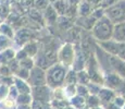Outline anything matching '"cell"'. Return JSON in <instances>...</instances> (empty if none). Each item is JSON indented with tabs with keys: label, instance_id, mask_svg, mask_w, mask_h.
<instances>
[{
	"label": "cell",
	"instance_id": "obj_1",
	"mask_svg": "<svg viewBox=\"0 0 125 109\" xmlns=\"http://www.w3.org/2000/svg\"><path fill=\"white\" fill-rule=\"evenodd\" d=\"M113 27L114 24L107 16L103 15L96 22L90 30L91 36L97 43L110 40L112 39V35H113Z\"/></svg>",
	"mask_w": 125,
	"mask_h": 109
},
{
	"label": "cell",
	"instance_id": "obj_2",
	"mask_svg": "<svg viewBox=\"0 0 125 109\" xmlns=\"http://www.w3.org/2000/svg\"><path fill=\"white\" fill-rule=\"evenodd\" d=\"M66 72H68V68L59 62L50 65L46 71V85L53 89L62 87L64 84Z\"/></svg>",
	"mask_w": 125,
	"mask_h": 109
},
{
	"label": "cell",
	"instance_id": "obj_3",
	"mask_svg": "<svg viewBox=\"0 0 125 109\" xmlns=\"http://www.w3.org/2000/svg\"><path fill=\"white\" fill-rule=\"evenodd\" d=\"M107 16L113 24L125 21V0H117L115 3L103 9Z\"/></svg>",
	"mask_w": 125,
	"mask_h": 109
},
{
	"label": "cell",
	"instance_id": "obj_4",
	"mask_svg": "<svg viewBox=\"0 0 125 109\" xmlns=\"http://www.w3.org/2000/svg\"><path fill=\"white\" fill-rule=\"evenodd\" d=\"M97 44L107 54L119 57L120 59L125 61V43H117L113 39H110L107 42H99Z\"/></svg>",
	"mask_w": 125,
	"mask_h": 109
},
{
	"label": "cell",
	"instance_id": "obj_5",
	"mask_svg": "<svg viewBox=\"0 0 125 109\" xmlns=\"http://www.w3.org/2000/svg\"><path fill=\"white\" fill-rule=\"evenodd\" d=\"M57 58L59 60V63H61L64 67H72L75 58V50L74 46L71 43H66L60 48V50L57 54Z\"/></svg>",
	"mask_w": 125,
	"mask_h": 109
},
{
	"label": "cell",
	"instance_id": "obj_6",
	"mask_svg": "<svg viewBox=\"0 0 125 109\" xmlns=\"http://www.w3.org/2000/svg\"><path fill=\"white\" fill-rule=\"evenodd\" d=\"M27 84L33 87L46 85V72L38 67H33L30 70V75L27 77Z\"/></svg>",
	"mask_w": 125,
	"mask_h": 109
},
{
	"label": "cell",
	"instance_id": "obj_7",
	"mask_svg": "<svg viewBox=\"0 0 125 109\" xmlns=\"http://www.w3.org/2000/svg\"><path fill=\"white\" fill-rule=\"evenodd\" d=\"M103 85L107 88L114 91V89L120 88L123 85V79H121L117 74L113 73V72L103 73Z\"/></svg>",
	"mask_w": 125,
	"mask_h": 109
},
{
	"label": "cell",
	"instance_id": "obj_8",
	"mask_svg": "<svg viewBox=\"0 0 125 109\" xmlns=\"http://www.w3.org/2000/svg\"><path fill=\"white\" fill-rule=\"evenodd\" d=\"M33 97H34V100H38L42 104L48 103L49 101V92H48L46 85L33 87Z\"/></svg>",
	"mask_w": 125,
	"mask_h": 109
},
{
	"label": "cell",
	"instance_id": "obj_9",
	"mask_svg": "<svg viewBox=\"0 0 125 109\" xmlns=\"http://www.w3.org/2000/svg\"><path fill=\"white\" fill-rule=\"evenodd\" d=\"M112 39L117 43H125V21L114 24Z\"/></svg>",
	"mask_w": 125,
	"mask_h": 109
},
{
	"label": "cell",
	"instance_id": "obj_10",
	"mask_svg": "<svg viewBox=\"0 0 125 109\" xmlns=\"http://www.w3.org/2000/svg\"><path fill=\"white\" fill-rule=\"evenodd\" d=\"M98 98L100 100V104H107L110 103V101H113V99L115 98V93L114 91L110 88H107V87H103V88H100L99 93L97 94Z\"/></svg>",
	"mask_w": 125,
	"mask_h": 109
},
{
	"label": "cell",
	"instance_id": "obj_11",
	"mask_svg": "<svg viewBox=\"0 0 125 109\" xmlns=\"http://www.w3.org/2000/svg\"><path fill=\"white\" fill-rule=\"evenodd\" d=\"M13 82L15 83V87L18 89L19 94H31L32 88L30 87V85L27 84V82L23 81L22 79H19V77L14 76L13 77Z\"/></svg>",
	"mask_w": 125,
	"mask_h": 109
},
{
	"label": "cell",
	"instance_id": "obj_12",
	"mask_svg": "<svg viewBox=\"0 0 125 109\" xmlns=\"http://www.w3.org/2000/svg\"><path fill=\"white\" fill-rule=\"evenodd\" d=\"M77 11H78V13H80L81 16H87V15H89L94 10L87 1H81V3L78 4Z\"/></svg>",
	"mask_w": 125,
	"mask_h": 109
},
{
	"label": "cell",
	"instance_id": "obj_13",
	"mask_svg": "<svg viewBox=\"0 0 125 109\" xmlns=\"http://www.w3.org/2000/svg\"><path fill=\"white\" fill-rule=\"evenodd\" d=\"M70 104H71L75 109H84L86 106V99L84 97H82V96L75 95L71 98Z\"/></svg>",
	"mask_w": 125,
	"mask_h": 109
},
{
	"label": "cell",
	"instance_id": "obj_14",
	"mask_svg": "<svg viewBox=\"0 0 125 109\" xmlns=\"http://www.w3.org/2000/svg\"><path fill=\"white\" fill-rule=\"evenodd\" d=\"M45 19L46 21H47V23H54V22H57L58 20V14L57 12L54 11L53 7H48L47 9H46V14H45Z\"/></svg>",
	"mask_w": 125,
	"mask_h": 109
},
{
	"label": "cell",
	"instance_id": "obj_15",
	"mask_svg": "<svg viewBox=\"0 0 125 109\" xmlns=\"http://www.w3.org/2000/svg\"><path fill=\"white\" fill-rule=\"evenodd\" d=\"M64 84L66 85H76L77 84V75H76V71L74 70H70L66 72L65 79H64Z\"/></svg>",
	"mask_w": 125,
	"mask_h": 109
},
{
	"label": "cell",
	"instance_id": "obj_16",
	"mask_svg": "<svg viewBox=\"0 0 125 109\" xmlns=\"http://www.w3.org/2000/svg\"><path fill=\"white\" fill-rule=\"evenodd\" d=\"M53 9L57 12V14L59 15H64L66 10V2L65 0H57L56 2H53Z\"/></svg>",
	"mask_w": 125,
	"mask_h": 109
},
{
	"label": "cell",
	"instance_id": "obj_17",
	"mask_svg": "<svg viewBox=\"0 0 125 109\" xmlns=\"http://www.w3.org/2000/svg\"><path fill=\"white\" fill-rule=\"evenodd\" d=\"M76 75H77V83L81 84V85L87 86L88 84L90 83V79H89V76H88L87 72H86L85 70L78 71L77 73H76Z\"/></svg>",
	"mask_w": 125,
	"mask_h": 109
},
{
	"label": "cell",
	"instance_id": "obj_18",
	"mask_svg": "<svg viewBox=\"0 0 125 109\" xmlns=\"http://www.w3.org/2000/svg\"><path fill=\"white\" fill-rule=\"evenodd\" d=\"M86 106L89 107L90 109H93V108L101 106V104H100V100L97 95H89L86 98Z\"/></svg>",
	"mask_w": 125,
	"mask_h": 109
},
{
	"label": "cell",
	"instance_id": "obj_19",
	"mask_svg": "<svg viewBox=\"0 0 125 109\" xmlns=\"http://www.w3.org/2000/svg\"><path fill=\"white\" fill-rule=\"evenodd\" d=\"M24 51L27 54V56H35L37 55L38 52V48H37V45H36V43L34 42H28L27 44L25 45V47H24Z\"/></svg>",
	"mask_w": 125,
	"mask_h": 109
},
{
	"label": "cell",
	"instance_id": "obj_20",
	"mask_svg": "<svg viewBox=\"0 0 125 109\" xmlns=\"http://www.w3.org/2000/svg\"><path fill=\"white\" fill-rule=\"evenodd\" d=\"M11 44H12L11 38L7 37V36H4V35L1 34V35H0V52L9 49L10 46H11Z\"/></svg>",
	"mask_w": 125,
	"mask_h": 109
},
{
	"label": "cell",
	"instance_id": "obj_21",
	"mask_svg": "<svg viewBox=\"0 0 125 109\" xmlns=\"http://www.w3.org/2000/svg\"><path fill=\"white\" fill-rule=\"evenodd\" d=\"M0 33H2V35L7 36L9 38H12L14 35L13 30L10 27V25L7 23H1L0 24Z\"/></svg>",
	"mask_w": 125,
	"mask_h": 109
},
{
	"label": "cell",
	"instance_id": "obj_22",
	"mask_svg": "<svg viewBox=\"0 0 125 109\" xmlns=\"http://www.w3.org/2000/svg\"><path fill=\"white\" fill-rule=\"evenodd\" d=\"M16 99H18V103L20 105H28V104L32 103V96H31V94H19Z\"/></svg>",
	"mask_w": 125,
	"mask_h": 109
},
{
	"label": "cell",
	"instance_id": "obj_23",
	"mask_svg": "<svg viewBox=\"0 0 125 109\" xmlns=\"http://www.w3.org/2000/svg\"><path fill=\"white\" fill-rule=\"evenodd\" d=\"M76 93H77L78 96H82V97H84L85 99L89 96V92H88L87 86L81 85V84H77V85H76Z\"/></svg>",
	"mask_w": 125,
	"mask_h": 109
},
{
	"label": "cell",
	"instance_id": "obj_24",
	"mask_svg": "<svg viewBox=\"0 0 125 109\" xmlns=\"http://www.w3.org/2000/svg\"><path fill=\"white\" fill-rule=\"evenodd\" d=\"M63 91H64L65 98L69 97L71 99L73 96L76 95V85H66L65 88H63Z\"/></svg>",
	"mask_w": 125,
	"mask_h": 109
},
{
	"label": "cell",
	"instance_id": "obj_25",
	"mask_svg": "<svg viewBox=\"0 0 125 109\" xmlns=\"http://www.w3.org/2000/svg\"><path fill=\"white\" fill-rule=\"evenodd\" d=\"M34 4H35L36 10L39 11V10H46L49 7L50 2L48 0H36L34 2Z\"/></svg>",
	"mask_w": 125,
	"mask_h": 109
},
{
	"label": "cell",
	"instance_id": "obj_26",
	"mask_svg": "<svg viewBox=\"0 0 125 109\" xmlns=\"http://www.w3.org/2000/svg\"><path fill=\"white\" fill-rule=\"evenodd\" d=\"M9 14H10L9 7L4 3H1L0 4V19H7Z\"/></svg>",
	"mask_w": 125,
	"mask_h": 109
},
{
	"label": "cell",
	"instance_id": "obj_27",
	"mask_svg": "<svg viewBox=\"0 0 125 109\" xmlns=\"http://www.w3.org/2000/svg\"><path fill=\"white\" fill-rule=\"evenodd\" d=\"M0 74H1V75H4V76H9L11 74V70L9 69L8 65L2 64L1 67H0Z\"/></svg>",
	"mask_w": 125,
	"mask_h": 109
},
{
	"label": "cell",
	"instance_id": "obj_28",
	"mask_svg": "<svg viewBox=\"0 0 125 109\" xmlns=\"http://www.w3.org/2000/svg\"><path fill=\"white\" fill-rule=\"evenodd\" d=\"M113 103L117 106V107L122 108V107H124V105H125V99L123 97H121V96H119V97H116V96H115Z\"/></svg>",
	"mask_w": 125,
	"mask_h": 109
},
{
	"label": "cell",
	"instance_id": "obj_29",
	"mask_svg": "<svg viewBox=\"0 0 125 109\" xmlns=\"http://www.w3.org/2000/svg\"><path fill=\"white\" fill-rule=\"evenodd\" d=\"M102 108H103V109H121L120 107H117V106L115 105L113 101H110V103L103 104V105H102Z\"/></svg>",
	"mask_w": 125,
	"mask_h": 109
},
{
	"label": "cell",
	"instance_id": "obj_30",
	"mask_svg": "<svg viewBox=\"0 0 125 109\" xmlns=\"http://www.w3.org/2000/svg\"><path fill=\"white\" fill-rule=\"evenodd\" d=\"M27 57L28 56H27V54H26L25 51H24V49H23V51L21 50V51L16 55V59L18 60H23V59H25V58H27Z\"/></svg>",
	"mask_w": 125,
	"mask_h": 109
},
{
	"label": "cell",
	"instance_id": "obj_31",
	"mask_svg": "<svg viewBox=\"0 0 125 109\" xmlns=\"http://www.w3.org/2000/svg\"><path fill=\"white\" fill-rule=\"evenodd\" d=\"M81 1L82 0H65L66 4H70V6H76V7L81 3Z\"/></svg>",
	"mask_w": 125,
	"mask_h": 109
},
{
	"label": "cell",
	"instance_id": "obj_32",
	"mask_svg": "<svg viewBox=\"0 0 125 109\" xmlns=\"http://www.w3.org/2000/svg\"><path fill=\"white\" fill-rule=\"evenodd\" d=\"M117 0H102V3L104 4V7L107 8V7H109V6H111V4H113L115 3Z\"/></svg>",
	"mask_w": 125,
	"mask_h": 109
},
{
	"label": "cell",
	"instance_id": "obj_33",
	"mask_svg": "<svg viewBox=\"0 0 125 109\" xmlns=\"http://www.w3.org/2000/svg\"><path fill=\"white\" fill-rule=\"evenodd\" d=\"M93 109H103L101 106H99V107H96V108H93Z\"/></svg>",
	"mask_w": 125,
	"mask_h": 109
},
{
	"label": "cell",
	"instance_id": "obj_34",
	"mask_svg": "<svg viewBox=\"0 0 125 109\" xmlns=\"http://www.w3.org/2000/svg\"><path fill=\"white\" fill-rule=\"evenodd\" d=\"M48 1H49V2H56L57 0H48Z\"/></svg>",
	"mask_w": 125,
	"mask_h": 109
},
{
	"label": "cell",
	"instance_id": "obj_35",
	"mask_svg": "<svg viewBox=\"0 0 125 109\" xmlns=\"http://www.w3.org/2000/svg\"><path fill=\"white\" fill-rule=\"evenodd\" d=\"M0 24H1V19H0Z\"/></svg>",
	"mask_w": 125,
	"mask_h": 109
}]
</instances>
